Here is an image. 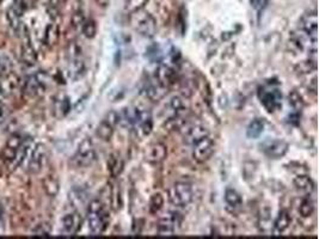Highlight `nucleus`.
Segmentation results:
<instances>
[{
  "label": "nucleus",
  "instance_id": "nucleus-9",
  "mask_svg": "<svg viewBox=\"0 0 319 239\" xmlns=\"http://www.w3.org/2000/svg\"><path fill=\"white\" fill-rule=\"evenodd\" d=\"M45 160H47V150H45L44 145L37 144L31 151V155L28 159V164H26V169L30 173H38L44 166Z\"/></svg>",
  "mask_w": 319,
  "mask_h": 239
},
{
  "label": "nucleus",
  "instance_id": "nucleus-43",
  "mask_svg": "<svg viewBox=\"0 0 319 239\" xmlns=\"http://www.w3.org/2000/svg\"><path fill=\"white\" fill-rule=\"evenodd\" d=\"M65 3L66 0H49V6H51L52 9L58 10L59 8H61Z\"/></svg>",
  "mask_w": 319,
  "mask_h": 239
},
{
  "label": "nucleus",
  "instance_id": "nucleus-36",
  "mask_svg": "<svg viewBox=\"0 0 319 239\" xmlns=\"http://www.w3.org/2000/svg\"><path fill=\"white\" fill-rule=\"evenodd\" d=\"M163 206H164V198L160 193H156V194H153L152 196H151L150 212L152 213V214H156V213L159 212L160 209L163 208Z\"/></svg>",
  "mask_w": 319,
  "mask_h": 239
},
{
  "label": "nucleus",
  "instance_id": "nucleus-2",
  "mask_svg": "<svg viewBox=\"0 0 319 239\" xmlns=\"http://www.w3.org/2000/svg\"><path fill=\"white\" fill-rule=\"evenodd\" d=\"M130 25L138 34L144 37H153L157 32V21L149 12H144L143 10L134 12L129 17Z\"/></svg>",
  "mask_w": 319,
  "mask_h": 239
},
{
  "label": "nucleus",
  "instance_id": "nucleus-29",
  "mask_svg": "<svg viewBox=\"0 0 319 239\" xmlns=\"http://www.w3.org/2000/svg\"><path fill=\"white\" fill-rule=\"evenodd\" d=\"M225 202L226 205L229 206V207L231 208H239L243 204V200H242V196L241 194H239L238 192L235 190V189H226L225 192Z\"/></svg>",
  "mask_w": 319,
  "mask_h": 239
},
{
  "label": "nucleus",
  "instance_id": "nucleus-20",
  "mask_svg": "<svg viewBox=\"0 0 319 239\" xmlns=\"http://www.w3.org/2000/svg\"><path fill=\"white\" fill-rule=\"evenodd\" d=\"M186 104H184V101L178 96L172 97L169 101L166 106V114L169 115V119H172V117H179L183 116V114L186 113Z\"/></svg>",
  "mask_w": 319,
  "mask_h": 239
},
{
  "label": "nucleus",
  "instance_id": "nucleus-24",
  "mask_svg": "<svg viewBox=\"0 0 319 239\" xmlns=\"http://www.w3.org/2000/svg\"><path fill=\"white\" fill-rule=\"evenodd\" d=\"M6 19H8L10 28L15 32H17V34H19L22 31V29L24 28L21 21V11L16 6L8 9V11H6Z\"/></svg>",
  "mask_w": 319,
  "mask_h": 239
},
{
  "label": "nucleus",
  "instance_id": "nucleus-17",
  "mask_svg": "<svg viewBox=\"0 0 319 239\" xmlns=\"http://www.w3.org/2000/svg\"><path fill=\"white\" fill-rule=\"evenodd\" d=\"M21 59L26 66H34L37 62V54H36L35 48L32 47L30 40L25 37L21 45Z\"/></svg>",
  "mask_w": 319,
  "mask_h": 239
},
{
  "label": "nucleus",
  "instance_id": "nucleus-34",
  "mask_svg": "<svg viewBox=\"0 0 319 239\" xmlns=\"http://www.w3.org/2000/svg\"><path fill=\"white\" fill-rule=\"evenodd\" d=\"M81 32L86 38H94L97 34V24L94 19H86L81 27Z\"/></svg>",
  "mask_w": 319,
  "mask_h": 239
},
{
  "label": "nucleus",
  "instance_id": "nucleus-10",
  "mask_svg": "<svg viewBox=\"0 0 319 239\" xmlns=\"http://www.w3.org/2000/svg\"><path fill=\"white\" fill-rule=\"evenodd\" d=\"M183 134L184 141L189 145H194L196 141L201 140L202 137L209 135L208 130L206 127H203L200 123H193V122H187L186 126L183 127V129L180 130Z\"/></svg>",
  "mask_w": 319,
  "mask_h": 239
},
{
  "label": "nucleus",
  "instance_id": "nucleus-18",
  "mask_svg": "<svg viewBox=\"0 0 319 239\" xmlns=\"http://www.w3.org/2000/svg\"><path fill=\"white\" fill-rule=\"evenodd\" d=\"M44 85L41 78L38 75H30L24 83V92L28 96H37L41 92H43Z\"/></svg>",
  "mask_w": 319,
  "mask_h": 239
},
{
  "label": "nucleus",
  "instance_id": "nucleus-28",
  "mask_svg": "<svg viewBox=\"0 0 319 239\" xmlns=\"http://www.w3.org/2000/svg\"><path fill=\"white\" fill-rule=\"evenodd\" d=\"M108 169L113 177H118L124 169V163L120 156H111L108 160Z\"/></svg>",
  "mask_w": 319,
  "mask_h": 239
},
{
  "label": "nucleus",
  "instance_id": "nucleus-8",
  "mask_svg": "<svg viewBox=\"0 0 319 239\" xmlns=\"http://www.w3.org/2000/svg\"><path fill=\"white\" fill-rule=\"evenodd\" d=\"M19 83L21 78L13 70L0 73V94L5 98L12 97L18 89Z\"/></svg>",
  "mask_w": 319,
  "mask_h": 239
},
{
  "label": "nucleus",
  "instance_id": "nucleus-44",
  "mask_svg": "<svg viewBox=\"0 0 319 239\" xmlns=\"http://www.w3.org/2000/svg\"><path fill=\"white\" fill-rule=\"evenodd\" d=\"M96 4L100 6V8L105 9V8H108V6H109L110 0H96Z\"/></svg>",
  "mask_w": 319,
  "mask_h": 239
},
{
  "label": "nucleus",
  "instance_id": "nucleus-16",
  "mask_svg": "<svg viewBox=\"0 0 319 239\" xmlns=\"http://www.w3.org/2000/svg\"><path fill=\"white\" fill-rule=\"evenodd\" d=\"M176 72L173 68H171L167 65H159L156 70V80L164 86L170 87L171 85L175 83Z\"/></svg>",
  "mask_w": 319,
  "mask_h": 239
},
{
  "label": "nucleus",
  "instance_id": "nucleus-13",
  "mask_svg": "<svg viewBox=\"0 0 319 239\" xmlns=\"http://www.w3.org/2000/svg\"><path fill=\"white\" fill-rule=\"evenodd\" d=\"M299 30L305 32L312 38H317L318 34V16L315 11H310L302 16L299 22Z\"/></svg>",
  "mask_w": 319,
  "mask_h": 239
},
{
  "label": "nucleus",
  "instance_id": "nucleus-30",
  "mask_svg": "<svg viewBox=\"0 0 319 239\" xmlns=\"http://www.w3.org/2000/svg\"><path fill=\"white\" fill-rule=\"evenodd\" d=\"M264 130V121L262 119H256L252 121L251 123L249 124L248 130H246V134H248L249 137H252V139H256L258 137Z\"/></svg>",
  "mask_w": 319,
  "mask_h": 239
},
{
  "label": "nucleus",
  "instance_id": "nucleus-5",
  "mask_svg": "<svg viewBox=\"0 0 319 239\" xmlns=\"http://www.w3.org/2000/svg\"><path fill=\"white\" fill-rule=\"evenodd\" d=\"M131 128L135 130L140 137L150 135L153 129V120L150 111L147 110H135L133 113V123Z\"/></svg>",
  "mask_w": 319,
  "mask_h": 239
},
{
  "label": "nucleus",
  "instance_id": "nucleus-4",
  "mask_svg": "<svg viewBox=\"0 0 319 239\" xmlns=\"http://www.w3.org/2000/svg\"><path fill=\"white\" fill-rule=\"evenodd\" d=\"M194 193L189 183L177 182L170 188L169 199L171 204L177 207H186L193 201Z\"/></svg>",
  "mask_w": 319,
  "mask_h": 239
},
{
  "label": "nucleus",
  "instance_id": "nucleus-27",
  "mask_svg": "<svg viewBox=\"0 0 319 239\" xmlns=\"http://www.w3.org/2000/svg\"><path fill=\"white\" fill-rule=\"evenodd\" d=\"M115 124L111 123L108 119H104L102 122L97 126L96 129V135L100 137L103 141H109V140L113 137L114 130H115Z\"/></svg>",
  "mask_w": 319,
  "mask_h": 239
},
{
  "label": "nucleus",
  "instance_id": "nucleus-45",
  "mask_svg": "<svg viewBox=\"0 0 319 239\" xmlns=\"http://www.w3.org/2000/svg\"><path fill=\"white\" fill-rule=\"evenodd\" d=\"M15 3L17 5H19V6H22V4H23V0H15Z\"/></svg>",
  "mask_w": 319,
  "mask_h": 239
},
{
  "label": "nucleus",
  "instance_id": "nucleus-38",
  "mask_svg": "<svg viewBox=\"0 0 319 239\" xmlns=\"http://www.w3.org/2000/svg\"><path fill=\"white\" fill-rule=\"evenodd\" d=\"M317 68V62L314 60H307V61H302L300 64H298L297 71L299 73H311V71H315Z\"/></svg>",
  "mask_w": 319,
  "mask_h": 239
},
{
  "label": "nucleus",
  "instance_id": "nucleus-23",
  "mask_svg": "<svg viewBox=\"0 0 319 239\" xmlns=\"http://www.w3.org/2000/svg\"><path fill=\"white\" fill-rule=\"evenodd\" d=\"M42 186L45 195L49 198H55L60 192V182L55 175H47L42 181Z\"/></svg>",
  "mask_w": 319,
  "mask_h": 239
},
{
  "label": "nucleus",
  "instance_id": "nucleus-11",
  "mask_svg": "<svg viewBox=\"0 0 319 239\" xmlns=\"http://www.w3.org/2000/svg\"><path fill=\"white\" fill-rule=\"evenodd\" d=\"M264 155L272 159H279L288 152V144L284 140H265L261 145Z\"/></svg>",
  "mask_w": 319,
  "mask_h": 239
},
{
  "label": "nucleus",
  "instance_id": "nucleus-46",
  "mask_svg": "<svg viewBox=\"0 0 319 239\" xmlns=\"http://www.w3.org/2000/svg\"><path fill=\"white\" fill-rule=\"evenodd\" d=\"M3 2H4V0H0V3H3Z\"/></svg>",
  "mask_w": 319,
  "mask_h": 239
},
{
  "label": "nucleus",
  "instance_id": "nucleus-21",
  "mask_svg": "<svg viewBox=\"0 0 319 239\" xmlns=\"http://www.w3.org/2000/svg\"><path fill=\"white\" fill-rule=\"evenodd\" d=\"M167 89H169V87L164 86V85L159 84L156 80V83H151L147 85L145 93H146V97L150 98L151 101H153V102H158V101L163 100V98L166 96Z\"/></svg>",
  "mask_w": 319,
  "mask_h": 239
},
{
  "label": "nucleus",
  "instance_id": "nucleus-39",
  "mask_svg": "<svg viewBox=\"0 0 319 239\" xmlns=\"http://www.w3.org/2000/svg\"><path fill=\"white\" fill-rule=\"evenodd\" d=\"M22 144H23L22 136L19 135V134H12V135L9 136V139H8V141H6L5 146L10 147V149L18 151L19 149H21Z\"/></svg>",
  "mask_w": 319,
  "mask_h": 239
},
{
  "label": "nucleus",
  "instance_id": "nucleus-22",
  "mask_svg": "<svg viewBox=\"0 0 319 239\" xmlns=\"http://www.w3.org/2000/svg\"><path fill=\"white\" fill-rule=\"evenodd\" d=\"M291 215L287 211H281L279 213L278 218L275 219L274 224H272V234L280 235L287 230L291 225Z\"/></svg>",
  "mask_w": 319,
  "mask_h": 239
},
{
  "label": "nucleus",
  "instance_id": "nucleus-32",
  "mask_svg": "<svg viewBox=\"0 0 319 239\" xmlns=\"http://www.w3.org/2000/svg\"><path fill=\"white\" fill-rule=\"evenodd\" d=\"M149 0H124V10L127 14H134V12L140 11L146 6Z\"/></svg>",
  "mask_w": 319,
  "mask_h": 239
},
{
  "label": "nucleus",
  "instance_id": "nucleus-37",
  "mask_svg": "<svg viewBox=\"0 0 319 239\" xmlns=\"http://www.w3.org/2000/svg\"><path fill=\"white\" fill-rule=\"evenodd\" d=\"M86 21V18H85V15L83 11H75L73 15H72V18H71V25L72 28L75 29V30H78V29H81V27H83L84 22Z\"/></svg>",
  "mask_w": 319,
  "mask_h": 239
},
{
  "label": "nucleus",
  "instance_id": "nucleus-7",
  "mask_svg": "<svg viewBox=\"0 0 319 239\" xmlns=\"http://www.w3.org/2000/svg\"><path fill=\"white\" fill-rule=\"evenodd\" d=\"M182 224V215L178 212H166L158 222V233L160 235H172Z\"/></svg>",
  "mask_w": 319,
  "mask_h": 239
},
{
  "label": "nucleus",
  "instance_id": "nucleus-40",
  "mask_svg": "<svg viewBox=\"0 0 319 239\" xmlns=\"http://www.w3.org/2000/svg\"><path fill=\"white\" fill-rule=\"evenodd\" d=\"M12 61L11 59L5 57V55H0V73H5V72L12 71Z\"/></svg>",
  "mask_w": 319,
  "mask_h": 239
},
{
  "label": "nucleus",
  "instance_id": "nucleus-35",
  "mask_svg": "<svg viewBox=\"0 0 319 239\" xmlns=\"http://www.w3.org/2000/svg\"><path fill=\"white\" fill-rule=\"evenodd\" d=\"M288 101H289V104H291L292 108H293V109L297 110V111H301L302 108H304V106H305V102H304V100H302L301 94L295 90L292 91V92H289Z\"/></svg>",
  "mask_w": 319,
  "mask_h": 239
},
{
  "label": "nucleus",
  "instance_id": "nucleus-3",
  "mask_svg": "<svg viewBox=\"0 0 319 239\" xmlns=\"http://www.w3.org/2000/svg\"><path fill=\"white\" fill-rule=\"evenodd\" d=\"M97 160V153L94 144L90 139H85L80 142L77 152L72 157V165L74 168H88Z\"/></svg>",
  "mask_w": 319,
  "mask_h": 239
},
{
  "label": "nucleus",
  "instance_id": "nucleus-41",
  "mask_svg": "<svg viewBox=\"0 0 319 239\" xmlns=\"http://www.w3.org/2000/svg\"><path fill=\"white\" fill-rule=\"evenodd\" d=\"M32 233H34L35 235H49V233H51V230H49V228L45 225L41 224V225H38L34 231H32Z\"/></svg>",
  "mask_w": 319,
  "mask_h": 239
},
{
  "label": "nucleus",
  "instance_id": "nucleus-42",
  "mask_svg": "<svg viewBox=\"0 0 319 239\" xmlns=\"http://www.w3.org/2000/svg\"><path fill=\"white\" fill-rule=\"evenodd\" d=\"M268 4V0H252V5H254V8L256 10H258V11H261V10H263L267 6Z\"/></svg>",
  "mask_w": 319,
  "mask_h": 239
},
{
  "label": "nucleus",
  "instance_id": "nucleus-31",
  "mask_svg": "<svg viewBox=\"0 0 319 239\" xmlns=\"http://www.w3.org/2000/svg\"><path fill=\"white\" fill-rule=\"evenodd\" d=\"M314 212V202L310 198H305L301 200L300 205H299V213L301 217L310 218Z\"/></svg>",
  "mask_w": 319,
  "mask_h": 239
},
{
  "label": "nucleus",
  "instance_id": "nucleus-6",
  "mask_svg": "<svg viewBox=\"0 0 319 239\" xmlns=\"http://www.w3.org/2000/svg\"><path fill=\"white\" fill-rule=\"evenodd\" d=\"M193 146V158L199 163H205L213 156L215 150L214 140L209 135L202 137L201 140L196 141Z\"/></svg>",
  "mask_w": 319,
  "mask_h": 239
},
{
  "label": "nucleus",
  "instance_id": "nucleus-15",
  "mask_svg": "<svg viewBox=\"0 0 319 239\" xmlns=\"http://www.w3.org/2000/svg\"><path fill=\"white\" fill-rule=\"evenodd\" d=\"M281 97V93L276 89L263 90L261 94V102L263 103V106L267 108L269 113H271V111H274L280 107Z\"/></svg>",
  "mask_w": 319,
  "mask_h": 239
},
{
  "label": "nucleus",
  "instance_id": "nucleus-26",
  "mask_svg": "<svg viewBox=\"0 0 319 239\" xmlns=\"http://www.w3.org/2000/svg\"><path fill=\"white\" fill-rule=\"evenodd\" d=\"M59 38H60V29L55 23H51L47 25L43 35V43L47 47H54L58 43Z\"/></svg>",
  "mask_w": 319,
  "mask_h": 239
},
{
  "label": "nucleus",
  "instance_id": "nucleus-25",
  "mask_svg": "<svg viewBox=\"0 0 319 239\" xmlns=\"http://www.w3.org/2000/svg\"><path fill=\"white\" fill-rule=\"evenodd\" d=\"M86 71V67H85L84 61L81 60L80 58H75V59H71L70 65H68V77L71 79L77 80L79 78H81Z\"/></svg>",
  "mask_w": 319,
  "mask_h": 239
},
{
  "label": "nucleus",
  "instance_id": "nucleus-1",
  "mask_svg": "<svg viewBox=\"0 0 319 239\" xmlns=\"http://www.w3.org/2000/svg\"><path fill=\"white\" fill-rule=\"evenodd\" d=\"M109 215L101 200H92L87 207V226L94 235H101L107 230Z\"/></svg>",
  "mask_w": 319,
  "mask_h": 239
},
{
  "label": "nucleus",
  "instance_id": "nucleus-12",
  "mask_svg": "<svg viewBox=\"0 0 319 239\" xmlns=\"http://www.w3.org/2000/svg\"><path fill=\"white\" fill-rule=\"evenodd\" d=\"M166 158L167 146L163 142H154L152 145L147 147V150L145 151V159H146V162H149L150 164H162Z\"/></svg>",
  "mask_w": 319,
  "mask_h": 239
},
{
  "label": "nucleus",
  "instance_id": "nucleus-19",
  "mask_svg": "<svg viewBox=\"0 0 319 239\" xmlns=\"http://www.w3.org/2000/svg\"><path fill=\"white\" fill-rule=\"evenodd\" d=\"M293 184L294 188L297 189L299 193L305 195H310L315 188L313 179L307 175H298L297 177L293 179Z\"/></svg>",
  "mask_w": 319,
  "mask_h": 239
},
{
  "label": "nucleus",
  "instance_id": "nucleus-33",
  "mask_svg": "<svg viewBox=\"0 0 319 239\" xmlns=\"http://www.w3.org/2000/svg\"><path fill=\"white\" fill-rule=\"evenodd\" d=\"M71 109L70 100L67 97H61L55 102V113L59 117L67 115L68 111Z\"/></svg>",
  "mask_w": 319,
  "mask_h": 239
},
{
  "label": "nucleus",
  "instance_id": "nucleus-14",
  "mask_svg": "<svg viewBox=\"0 0 319 239\" xmlns=\"http://www.w3.org/2000/svg\"><path fill=\"white\" fill-rule=\"evenodd\" d=\"M81 224H83V219L78 212L68 213L62 218V230L64 233L68 235L77 234L81 228Z\"/></svg>",
  "mask_w": 319,
  "mask_h": 239
}]
</instances>
